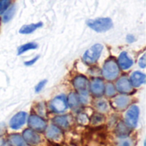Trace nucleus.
<instances>
[{"label":"nucleus","mask_w":146,"mask_h":146,"mask_svg":"<svg viewBox=\"0 0 146 146\" xmlns=\"http://www.w3.org/2000/svg\"><path fill=\"white\" fill-rule=\"evenodd\" d=\"M87 26L93 31L98 33L107 32L113 27V21L110 18H97L93 20H88L86 21Z\"/></svg>","instance_id":"nucleus-1"},{"label":"nucleus","mask_w":146,"mask_h":146,"mask_svg":"<svg viewBox=\"0 0 146 146\" xmlns=\"http://www.w3.org/2000/svg\"><path fill=\"white\" fill-rule=\"evenodd\" d=\"M104 50V46L101 44H96L88 49L83 55L82 60L87 65H92L99 59L101 53Z\"/></svg>","instance_id":"nucleus-2"},{"label":"nucleus","mask_w":146,"mask_h":146,"mask_svg":"<svg viewBox=\"0 0 146 146\" xmlns=\"http://www.w3.org/2000/svg\"><path fill=\"white\" fill-rule=\"evenodd\" d=\"M119 73V66L114 59H109L104 62L102 69V74L107 80H115L118 77Z\"/></svg>","instance_id":"nucleus-3"},{"label":"nucleus","mask_w":146,"mask_h":146,"mask_svg":"<svg viewBox=\"0 0 146 146\" xmlns=\"http://www.w3.org/2000/svg\"><path fill=\"white\" fill-rule=\"evenodd\" d=\"M68 108L67 98L63 95H59L54 98L50 102V109L52 112L61 114L65 112Z\"/></svg>","instance_id":"nucleus-4"},{"label":"nucleus","mask_w":146,"mask_h":146,"mask_svg":"<svg viewBox=\"0 0 146 146\" xmlns=\"http://www.w3.org/2000/svg\"><path fill=\"white\" fill-rule=\"evenodd\" d=\"M139 118V108L137 105L130 106L125 115V123L130 128H134L138 125Z\"/></svg>","instance_id":"nucleus-5"},{"label":"nucleus","mask_w":146,"mask_h":146,"mask_svg":"<svg viewBox=\"0 0 146 146\" xmlns=\"http://www.w3.org/2000/svg\"><path fill=\"white\" fill-rule=\"evenodd\" d=\"M28 126L35 132H44L46 129V121L37 115H32L28 118Z\"/></svg>","instance_id":"nucleus-6"},{"label":"nucleus","mask_w":146,"mask_h":146,"mask_svg":"<svg viewBox=\"0 0 146 146\" xmlns=\"http://www.w3.org/2000/svg\"><path fill=\"white\" fill-rule=\"evenodd\" d=\"M104 82L100 78H94L89 85L92 94L97 98H100L104 93Z\"/></svg>","instance_id":"nucleus-7"},{"label":"nucleus","mask_w":146,"mask_h":146,"mask_svg":"<svg viewBox=\"0 0 146 146\" xmlns=\"http://www.w3.org/2000/svg\"><path fill=\"white\" fill-rule=\"evenodd\" d=\"M22 138L25 142L30 145H38L40 144V136L33 129H26L22 133Z\"/></svg>","instance_id":"nucleus-8"},{"label":"nucleus","mask_w":146,"mask_h":146,"mask_svg":"<svg viewBox=\"0 0 146 146\" xmlns=\"http://www.w3.org/2000/svg\"><path fill=\"white\" fill-rule=\"evenodd\" d=\"M133 86L131 85V82L128 78L126 76L121 77L115 84V89L123 94H128L133 92Z\"/></svg>","instance_id":"nucleus-9"},{"label":"nucleus","mask_w":146,"mask_h":146,"mask_svg":"<svg viewBox=\"0 0 146 146\" xmlns=\"http://www.w3.org/2000/svg\"><path fill=\"white\" fill-rule=\"evenodd\" d=\"M26 120H27V113L23 111L18 112L10 119L9 127L14 130H18L25 124Z\"/></svg>","instance_id":"nucleus-10"},{"label":"nucleus","mask_w":146,"mask_h":146,"mask_svg":"<svg viewBox=\"0 0 146 146\" xmlns=\"http://www.w3.org/2000/svg\"><path fill=\"white\" fill-rule=\"evenodd\" d=\"M131 99L127 95H119L112 100V106L117 110H124L127 108Z\"/></svg>","instance_id":"nucleus-11"},{"label":"nucleus","mask_w":146,"mask_h":146,"mask_svg":"<svg viewBox=\"0 0 146 146\" xmlns=\"http://www.w3.org/2000/svg\"><path fill=\"white\" fill-rule=\"evenodd\" d=\"M73 85L79 92H86V91H88L89 81L86 77L83 75H77L73 80Z\"/></svg>","instance_id":"nucleus-12"},{"label":"nucleus","mask_w":146,"mask_h":146,"mask_svg":"<svg viewBox=\"0 0 146 146\" xmlns=\"http://www.w3.org/2000/svg\"><path fill=\"white\" fill-rule=\"evenodd\" d=\"M46 137L51 141L58 142L62 139V130L56 125H51L46 130Z\"/></svg>","instance_id":"nucleus-13"},{"label":"nucleus","mask_w":146,"mask_h":146,"mask_svg":"<svg viewBox=\"0 0 146 146\" xmlns=\"http://www.w3.org/2000/svg\"><path fill=\"white\" fill-rule=\"evenodd\" d=\"M118 66L122 70H127L133 65V60L126 51H122L118 57Z\"/></svg>","instance_id":"nucleus-14"},{"label":"nucleus","mask_w":146,"mask_h":146,"mask_svg":"<svg viewBox=\"0 0 146 146\" xmlns=\"http://www.w3.org/2000/svg\"><path fill=\"white\" fill-rule=\"evenodd\" d=\"M145 74L139 72V71H135L131 74L130 77V82L131 85L134 87H139L141 85H143L145 82Z\"/></svg>","instance_id":"nucleus-15"},{"label":"nucleus","mask_w":146,"mask_h":146,"mask_svg":"<svg viewBox=\"0 0 146 146\" xmlns=\"http://www.w3.org/2000/svg\"><path fill=\"white\" fill-rule=\"evenodd\" d=\"M53 123L59 128L67 129L70 126L69 115H59L53 119Z\"/></svg>","instance_id":"nucleus-16"},{"label":"nucleus","mask_w":146,"mask_h":146,"mask_svg":"<svg viewBox=\"0 0 146 146\" xmlns=\"http://www.w3.org/2000/svg\"><path fill=\"white\" fill-rule=\"evenodd\" d=\"M42 27H43V23L41 21L38 22V23L29 24V25H24L20 28L19 33L21 34H30V33H33L35 30H37L38 28H40Z\"/></svg>","instance_id":"nucleus-17"},{"label":"nucleus","mask_w":146,"mask_h":146,"mask_svg":"<svg viewBox=\"0 0 146 146\" xmlns=\"http://www.w3.org/2000/svg\"><path fill=\"white\" fill-rule=\"evenodd\" d=\"M129 127L125 122H119L115 128V133L119 138L127 137L129 133Z\"/></svg>","instance_id":"nucleus-18"},{"label":"nucleus","mask_w":146,"mask_h":146,"mask_svg":"<svg viewBox=\"0 0 146 146\" xmlns=\"http://www.w3.org/2000/svg\"><path fill=\"white\" fill-rule=\"evenodd\" d=\"M67 102H68V105L72 109L78 108L80 104V100L79 95L75 92H72L68 95Z\"/></svg>","instance_id":"nucleus-19"},{"label":"nucleus","mask_w":146,"mask_h":146,"mask_svg":"<svg viewBox=\"0 0 146 146\" xmlns=\"http://www.w3.org/2000/svg\"><path fill=\"white\" fill-rule=\"evenodd\" d=\"M9 141L13 146H27V143L19 134H10L9 136Z\"/></svg>","instance_id":"nucleus-20"},{"label":"nucleus","mask_w":146,"mask_h":146,"mask_svg":"<svg viewBox=\"0 0 146 146\" xmlns=\"http://www.w3.org/2000/svg\"><path fill=\"white\" fill-rule=\"evenodd\" d=\"M38 48V44L34 42H29V43H27L25 44H22L21 45L18 50H17V53L18 55H21L28 50H35Z\"/></svg>","instance_id":"nucleus-21"},{"label":"nucleus","mask_w":146,"mask_h":146,"mask_svg":"<svg viewBox=\"0 0 146 146\" xmlns=\"http://www.w3.org/2000/svg\"><path fill=\"white\" fill-rule=\"evenodd\" d=\"M15 13V5H12L11 7H9V9H7L4 11V13L3 15V22L9 21L13 18Z\"/></svg>","instance_id":"nucleus-22"},{"label":"nucleus","mask_w":146,"mask_h":146,"mask_svg":"<svg viewBox=\"0 0 146 146\" xmlns=\"http://www.w3.org/2000/svg\"><path fill=\"white\" fill-rule=\"evenodd\" d=\"M115 92H116V89L113 84L108 83L104 86V93L106 94L107 97H113L115 95Z\"/></svg>","instance_id":"nucleus-23"},{"label":"nucleus","mask_w":146,"mask_h":146,"mask_svg":"<svg viewBox=\"0 0 146 146\" xmlns=\"http://www.w3.org/2000/svg\"><path fill=\"white\" fill-rule=\"evenodd\" d=\"M96 108L99 112H106L109 109V105L105 100L101 99L96 103Z\"/></svg>","instance_id":"nucleus-24"},{"label":"nucleus","mask_w":146,"mask_h":146,"mask_svg":"<svg viewBox=\"0 0 146 146\" xmlns=\"http://www.w3.org/2000/svg\"><path fill=\"white\" fill-rule=\"evenodd\" d=\"M119 139H120V141L118 143V146H133V140L130 138H128L127 136L119 138Z\"/></svg>","instance_id":"nucleus-25"},{"label":"nucleus","mask_w":146,"mask_h":146,"mask_svg":"<svg viewBox=\"0 0 146 146\" xmlns=\"http://www.w3.org/2000/svg\"><path fill=\"white\" fill-rule=\"evenodd\" d=\"M104 121V115H102L101 114H95V115L92 117V119H91V122H92L93 125L101 124Z\"/></svg>","instance_id":"nucleus-26"},{"label":"nucleus","mask_w":146,"mask_h":146,"mask_svg":"<svg viewBox=\"0 0 146 146\" xmlns=\"http://www.w3.org/2000/svg\"><path fill=\"white\" fill-rule=\"evenodd\" d=\"M11 0H0V15H3L4 11L9 7Z\"/></svg>","instance_id":"nucleus-27"},{"label":"nucleus","mask_w":146,"mask_h":146,"mask_svg":"<svg viewBox=\"0 0 146 146\" xmlns=\"http://www.w3.org/2000/svg\"><path fill=\"white\" fill-rule=\"evenodd\" d=\"M77 121L80 124V125H87L89 122V118L87 117V115L84 113H80L78 117H77Z\"/></svg>","instance_id":"nucleus-28"},{"label":"nucleus","mask_w":146,"mask_h":146,"mask_svg":"<svg viewBox=\"0 0 146 146\" xmlns=\"http://www.w3.org/2000/svg\"><path fill=\"white\" fill-rule=\"evenodd\" d=\"M47 83V80H41L40 82H38V84H37V86H35V92H39L43 88L44 86H45V84Z\"/></svg>","instance_id":"nucleus-29"},{"label":"nucleus","mask_w":146,"mask_h":146,"mask_svg":"<svg viewBox=\"0 0 146 146\" xmlns=\"http://www.w3.org/2000/svg\"><path fill=\"white\" fill-rule=\"evenodd\" d=\"M145 53L143 54V56L140 57V59L139 60V66L141 68H145L146 67V59H145Z\"/></svg>","instance_id":"nucleus-30"},{"label":"nucleus","mask_w":146,"mask_h":146,"mask_svg":"<svg viewBox=\"0 0 146 146\" xmlns=\"http://www.w3.org/2000/svg\"><path fill=\"white\" fill-rule=\"evenodd\" d=\"M38 58H39V56H35L33 59H32V60H30V61H27V62H25L24 64H25L26 66H31V65L34 64V63L38 60Z\"/></svg>","instance_id":"nucleus-31"},{"label":"nucleus","mask_w":146,"mask_h":146,"mask_svg":"<svg viewBox=\"0 0 146 146\" xmlns=\"http://www.w3.org/2000/svg\"><path fill=\"white\" fill-rule=\"evenodd\" d=\"M5 132H6V126H5V124L3 122L0 123V137L3 136Z\"/></svg>","instance_id":"nucleus-32"},{"label":"nucleus","mask_w":146,"mask_h":146,"mask_svg":"<svg viewBox=\"0 0 146 146\" xmlns=\"http://www.w3.org/2000/svg\"><path fill=\"white\" fill-rule=\"evenodd\" d=\"M127 41L128 42V43H133V42H134L135 41V38H134V36L133 35H131V34H128L127 36Z\"/></svg>","instance_id":"nucleus-33"}]
</instances>
